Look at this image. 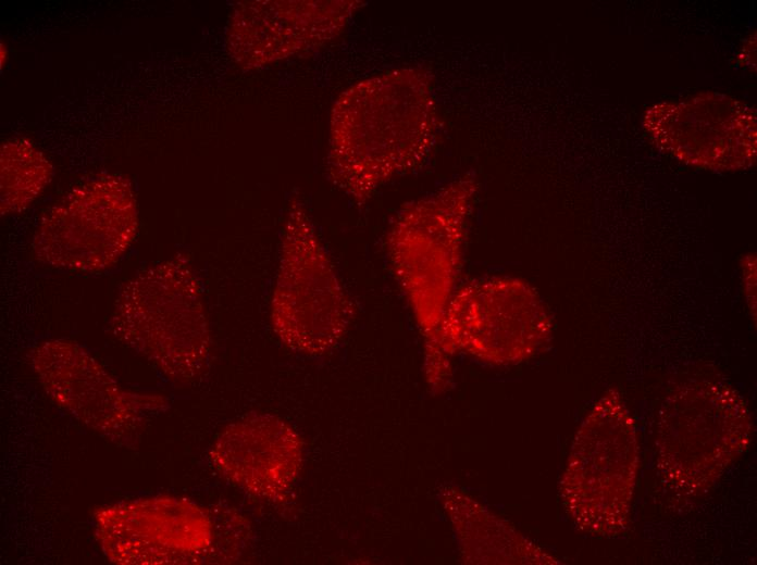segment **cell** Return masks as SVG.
I'll list each match as a JSON object with an SVG mask.
<instances>
[{
	"label": "cell",
	"mask_w": 757,
	"mask_h": 565,
	"mask_svg": "<svg viewBox=\"0 0 757 565\" xmlns=\"http://www.w3.org/2000/svg\"><path fill=\"white\" fill-rule=\"evenodd\" d=\"M438 114L433 80L421 67L389 70L361 79L335 100L330 114V180L364 203L392 178L431 153Z\"/></svg>",
	"instance_id": "cell-1"
},
{
	"label": "cell",
	"mask_w": 757,
	"mask_h": 565,
	"mask_svg": "<svg viewBox=\"0 0 757 565\" xmlns=\"http://www.w3.org/2000/svg\"><path fill=\"white\" fill-rule=\"evenodd\" d=\"M115 336L166 378L188 382L209 363L211 330L200 282L181 256L127 280L115 300Z\"/></svg>",
	"instance_id": "cell-2"
},
{
	"label": "cell",
	"mask_w": 757,
	"mask_h": 565,
	"mask_svg": "<svg viewBox=\"0 0 757 565\" xmlns=\"http://www.w3.org/2000/svg\"><path fill=\"white\" fill-rule=\"evenodd\" d=\"M476 190L475 178L462 175L407 203L388 231L392 267L425 334L427 360L436 357L442 321L456 291Z\"/></svg>",
	"instance_id": "cell-3"
},
{
	"label": "cell",
	"mask_w": 757,
	"mask_h": 565,
	"mask_svg": "<svg viewBox=\"0 0 757 565\" xmlns=\"http://www.w3.org/2000/svg\"><path fill=\"white\" fill-rule=\"evenodd\" d=\"M753 419L742 395L716 381H690L661 403L656 467L663 484L683 495L709 489L749 447Z\"/></svg>",
	"instance_id": "cell-4"
},
{
	"label": "cell",
	"mask_w": 757,
	"mask_h": 565,
	"mask_svg": "<svg viewBox=\"0 0 757 565\" xmlns=\"http://www.w3.org/2000/svg\"><path fill=\"white\" fill-rule=\"evenodd\" d=\"M640 468L634 419L620 392L606 391L578 429L560 482L566 511L584 532L622 535Z\"/></svg>",
	"instance_id": "cell-5"
},
{
	"label": "cell",
	"mask_w": 757,
	"mask_h": 565,
	"mask_svg": "<svg viewBox=\"0 0 757 565\" xmlns=\"http://www.w3.org/2000/svg\"><path fill=\"white\" fill-rule=\"evenodd\" d=\"M355 306L305 204L293 199L284 222L270 319L290 350L323 355L347 331Z\"/></svg>",
	"instance_id": "cell-6"
},
{
	"label": "cell",
	"mask_w": 757,
	"mask_h": 565,
	"mask_svg": "<svg viewBox=\"0 0 757 565\" xmlns=\"http://www.w3.org/2000/svg\"><path fill=\"white\" fill-rule=\"evenodd\" d=\"M551 321L536 290L525 280L493 276L456 289L439 328L436 362L460 349L496 364H516L549 341Z\"/></svg>",
	"instance_id": "cell-7"
},
{
	"label": "cell",
	"mask_w": 757,
	"mask_h": 565,
	"mask_svg": "<svg viewBox=\"0 0 757 565\" xmlns=\"http://www.w3.org/2000/svg\"><path fill=\"white\" fill-rule=\"evenodd\" d=\"M138 229L132 184L103 174L73 189L40 218L32 249L48 266L97 273L113 266L129 249Z\"/></svg>",
	"instance_id": "cell-8"
},
{
	"label": "cell",
	"mask_w": 757,
	"mask_h": 565,
	"mask_svg": "<svg viewBox=\"0 0 757 565\" xmlns=\"http://www.w3.org/2000/svg\"><path fill=\"white\" fill-rule=\"evenodd\" d=\"M33 371L50 399L73 418L111 440L128 439L166 401L124 389L78 342L47 339L30 352Z\"/></svg>",
	"instance_id": "cell-9"
},
{
	"label": "cell",
	"mask_w": 757,
	"mask_h": 565,
	"mask_svg": "<svg viewBox=\"0 0 757 565\" xmlns=\"http://www.w3.org/2000/svg\"><path fill=\"white\" fill-rule=\"evenodd\" d=\"M95 533L116 564L160 565L202 561L213 547V523L193 501L153 495L99 507Z\"/></svg>",
	"instance_id": "cell-10"
},
{
	"label": "cell",
	"mask_w": 757,
	"mask_h": 565,
	"mask_svg": "<svg viewBox=\"0 0 757 565\" xmlns=\"http://www.w3.org/2000/svg\"><path fill=\"white\" fill-rule=\"evenodd\" d=\"M644 125L660 148L696 167L736 171L756 159L755 111L725 95L704 92L655 104Z\"/></svg>",
	"instance_id": "cell-11"
},
{
	"label": "cell",
	"mask_w": 757,
	"mask_h": 565,
	"mask_svg": "<svg viewBox=\"0 0 757 565\" xmlns=\"http://www.w3.org/2000/svg\"><path fill=\"white\" fill-rule=\"evenodd\" d=\"M364 2L256 0L229 14L226 49L243 70H258L312 51L339 36Z\"/></svg>",
	"instance_id": "cell-12"
},
{
	"label": "cell",
	"mask_w": 757,
	"mask_h": 565,
	"mask_svg": "<svg viewBox=\"0 0 757 565\" xmlns=\"http://www.w3.org/2000/svg\"><path fill=\"white\" fill-rule=\"evenodd\" d=\"M209 455L227 481L252 497L277 502L299 475L303 442L284 419L253 414L227 425Z\"/></svg>",
	"instance_id": "cell-13"
},
{
	"label": "cell",
	"mask_w": 757,
	"mask_h": 565,
	"mask_svg": "<svg viewBox=\"0 0 757 565\" xmlns=\"http://www.w3.org/2000/svg\"><path fill=\"white\" fill-rule=\"evenodd\" d=\"M53 167L29 140L12 138L0 148L1 215L27 209L51 181Z\"/></svg>",
	"instance_id": "cell-14"
},
{
	"label": "cell",
	"mask_w": 757,
	"mask_h": 565,
	"mask_svg": "<svg viewBox=\"0 0 757 565\" xmlns=\"http://www.w3.org/2000/svg\"><path fill=\"white\" fill-rule=\"evenodd\" d=\"M743 291L753 317H756V258L748 253L741 263Z\"/></svg>",
	"instance_id": "cell-15"
}]
</instances>
